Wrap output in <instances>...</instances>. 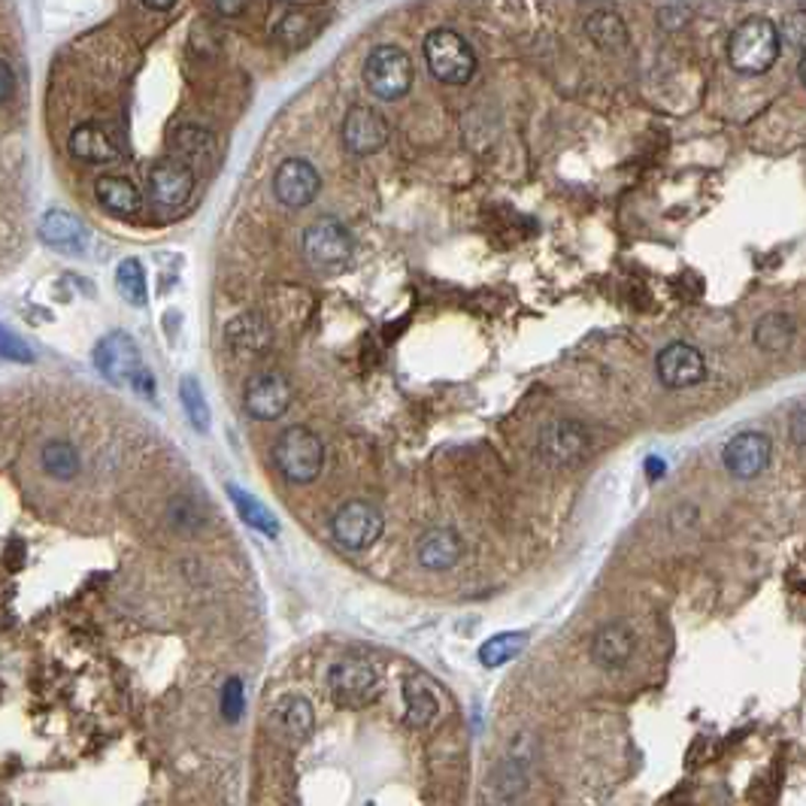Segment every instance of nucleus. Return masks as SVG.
Wrapping results in <instances>:
<instances>
[{"mask_svg": "<svg viewBox=\"0 0 806 806\" xmlns=\"http://www.w3.org/2000/svg\"><path fill=\"white\" fill-rule=\"evenodd\" d=\"M782 34L764 15H752L737 25L728 40V61L737 74L761 76L780 61Z\"/></svg>", "mask_w": 806, "mask_h": 806, "instance_id": "1", "label": "nucleus"}, {"mask_svg": "<svg viewBox=\"0 0 806 806\" xmlns=\"http://www.w3.org/2000/svg\"><path fill=\"white\" fill-rule=\"evenodd\" d=\"M94 367L113 385H131L143 398H155V379H152V373L143 365V355H139L137 343L131 340L127 334H122V331L107 334L94 346Z\"/></svg>", "mask_w": 806, "mask_h": 806, "instance_id": "2", "label": "nucleus"}, {"mask_svg": "<svg viewBox=\"0 0 806 806\" xmlns=\"http://www.w3.org/2000/svg\"><path fill=\"white\" fill-rule=\"evenodd\" d=\"M355 239L340 219H315L303 231V258L315 273H340L352 261Z\"/></svg>", "mask_w": 806, "mask_h": 806, "instance_id": "3", "label": "nucleus"}, {"mask_svg": "<svg viewBox=\"0 0 806 806\" xmlns=\"http://www.w3.org/2000/svg\"><path fill=\"white\" fill-rule=\"evenodd\" d=\"M425 61L434 79L446 86H467L477 74V55L452 27H437L425 37Z\"/></svg>", "mask_w": 806, "mask_h": 806, "instance_id": "4", "label": "nucleus"}, {"mask_svg": "<svg viewBox=\"0 0 806 806\" xmlns=\"http://www.w3.org/2000/svg\"><path fill=\"white\" fill-rule=\"evenodd\" d=\"M273 461H277L279 473L294 482V485H306L322 473L325 464V446L315 437L310 428H289L279 434L277 446H273Z\"/></svg>", "mask_w": 806, "mask_h": 806, "instance_id": "5", "label": "nucleus"}, {"mask_svg": "<svg viewBox=\"0 0 806 806\" xmlns=\"http://www.w3.org/2000/svg\"><path fill=\"white\" fill-rule=\"evenodd\" d=\"M413 58L401 49V46H377L367 55L365 61V82L367 89L377 94L379 101H398L406 91L413 89Z\"/></svg>", "mask_w": 806, "mask_h": 806, "instance_id": "6", "label": "nucleus"}, {"mask_svg": "<svg viewBox=\"0 0 806 806\" xmlns=\"http://www.w3.org/2000/svg\"><path fill=\"white\" fill-rule=\"evenodd\" d=\"M537 452L549 467L558 470H570V467H580L589 452H592V434L582 422L573 418H558L552 425H546L540 430V440H537Z\"/></svg>", "mask_w": 806, "mask_h": 806, "instance_id": "7", "label": "nucleus"}, {"mask_svg": "<svg viewBox=\"0 0 806 806\" xmlns=\"http://www.w3.org/2000/svg\"><path fill=\"white\" fill-rule=\"evenodd\" d=\"M382 528H385V518L367 501H346L331 516V537L340 542L343 549H370L382 537Z\"/></svg>", "mask_w": 806, "mask_h": 806, "instance_id": "8", "label": "nucleus"}, {"mask_svg": "<svg viewBox=\"0 0 806 806\" xmlns=\"http://www.w3.org/2000/svg\"><path fill=\"white\" fill-rule=\"evenodd\" d=\"M328 689L340 706H365L377 694L379 673L365 658H343L328 670Z\"/></svg>", "mask_w": 806, "mask_h": 806, "instance_id": "9", "label": "nucleus"}, {"mask_svg": "<svg viewBox=\"0 0 806 806\" xmlns=\"http://www.w3.org/2000/svg\"><path fill=\"white\" fill-rule=\"evenodd\" d=\"M291 382L279 370H265L258 377L249 379L243 403H246V413L258 422H273V418L286 416V410L291 406Z\"/></svg>", "mask_w": 806, "mask_h": 806, "instance_id": "10", "label": "nucleus"}, {"mask_svg": "<svg viewBox=\"0 0 806 806\" xmlns=\"http://www.w3.org/2000/svg\"><path fill=\"white\" fill-rule=\"evenodd\" d=\"M322 189V177L306 158H286L279 165L277 177H273V191H277V201L289 210H301L318 198Z\"/></svg>", "mask_w": 806, "mask_h": 806, "instance_id": "11", "label": "nucleus"}, {"mask_svg": "<svg viewBox=\"0 0 806 806\" xmlns=\"http://www.w3.org/2000/svg\"><path fill=\"white\" fill-rule=\"evenodd\" d=\"M770 455H773V443L768 434L761 430H743L728 440L721 461L728 467V473L737 479H755L761 477L770 464Z\"/></svg>", "mask_w": 806, "mask_h": 806, "instance_id": "12", "label": "nucleus"}, {"mask_svg": "<svg viewBox=\"0 0 806 806\" xmlns=\"http://www.w3.org/2000/svg\"><path fill=\"white\" fill-rule=\"evenodd\" d=\"M194 191V170L182 165L179 158H165L152 167L149 173V198L161 210H179L186 206Z\"/></svg>", "mask_w": 806, "mask_h": 806, "instance_id": "13", "label": "nucleus"}, {"mask_svg": "<svg viewBox=\"0 0 806 806\" xmlns=\"http://www.w3.org/2000/svg\"><path fill=\"white\" fill-rule=\"evenodd\" d=\"M385 143H389V125L373 107L358 103L346 113V122H343V146H346V152H352L358 158H367V155L382 149Z\"/></svg>", "mask_w": 806, "mask_h": 806, "instance_id": "14", "label": "nucleus"}, {"mask_svg": "<svg viewBox=\"0 0 806 806\" xmlns=\"http://www.w3.org/2000/svg\"><path fill=\"white\" fill-rule=\"evenodd\" d=\"M658 379L668 389H692L697 382H704L706 361L704 355L697 352L689 343H670L658 352Z\"/></svg>", "mask_w": 806, "mask_h": 806, "instance_id": "15", "label": "nucleus"}, {"mask_svg": "<svg viewBox=\"0 0 806 806\" xmlns=\"http://www.w3.org/2000/svg\"><path fill=\"white\" fill-rule=\"evenodd\" d=\"M37 234L49 249H58L64 255H79L89 246V231H86V225L76 215L67 213V210H46L43 219H40Z\"/></svg>", "mask_w": 806, "mask_h": 806, "instance_id": "16", "label": "nucleus"}, {"mask_svg": "<svg viewBox=\"0 0 806 806\" xmlns=\"http://www.w3.org/2000/svg\"><path fill=\"white\" fill-rule=\"evenodd\" d=\"M325 13H318L315 7H289L286 13L277 19L273 37L286 46V49H306L322 31H325Z\"/></svg>", "mask_w": 806, "mask_h": 806, "instance_id": "17", "label": "nucleus"}, {"mask_svg": "<svg viewBox=\"0 0 806 806\" xmlns=\"http://www.w3.org/2000/svg\"><path fill=\"white\" fill-rule=\"evenodd\" d=\"M418 564L428 570H449L458 564V558L464 555V542L449 528L425 530L416 542Z\"/></svg>", "mask_w": 806, "mask_h": 806, "instance_id": "18", "label": "nucleus"}, {"mask_svg": "<svg viewBox=\"0 0 806 806\" xmlns=\"http://www.w3.org/2000/svg\"><path fill=\"white\" fill-rule=\"evenodd\" d=\"M634 649H637V637L628 625H606L594 634L592 658L604 670H616L628 664Z\"/></svg>", "mask_w": 806, "mask_h": 806, "instance_id": "19", "label": "nucleus"}, {"mask_svg": "<svg viewBox=\"0 0 806 806\" xmlns=\"http://www.w3.org/2000/svg\"><path fill=\"white\" fill-rule=\"evenodd\" d=\"M70 155L86 161V165H110L119 158V146L101 125L86 122V125L74 127V134H70Z\"/></svg>", "mask_w": 806, "mask_h": 806, "instance_id": "20", "label": "nucleus"}, {"mask_svg": "<svg viewBox=\"0 0 806 806\" xmlns=\"http://www.w3.org/2000/svg\"><path fill=\"white\" fill-rule=\"evenodd\" d=\"M227 346L237 355H261L270 346V328L258 313H243L231 318L225 328Z\"/></svg>", "mask_w": 806, "mask_h": 806, "instance_id": "21", "label": "nucleus"}, {"mask_svg": "<svg viewBox=\"0 0 806 806\" xmlns=\"http://www.w3.org/2000/svg\"><path fill=\"white\" fill-rule=\"evenodd\" d=\"M94 198L107 213L119 215V219H131L143 210V194L131 179L101 177L94 182Z\"/></svg>", "mask_w": 806, "mask_h": 806, "instance_id": "22", "label": "nucleus"}, {"mask_svg": "<svg viewBox=\"0 0 806 806\" xmlns=\"http://www.w3.org/2000/svg\"><path fill=\"white\" fill-rule=\"evenodd\" d=\"M227 497H231V504H234V510H237V516L249 525L253 530H258V534H265V537H279V522L277 516L267 510L258 497H253L249 492H243L239 485H227Z\"/></svg>", "mask_w": 806, "mask_h": 806, "instance_id": "23", "label": "nucleus"}, {"mask_svg": "<svg viewBox=\"0 0 806 806\" xmlns=\"http://www.w3.org/2000/svg\"><path fill=\"white\" fill-rule=\"evenodd\" d=\"M585 31H589L594 46L604 52H616L628 43V27H625L616 10H594L585 19Z\"/></svg>", "mask_w": 806, "mask_h": 806, "instance_id": "24", "label": "nucleus"}, {"mask_svg": "<svg viewBox=\"0 0 806 806\" xmlns=\"http://www.w3.org/2000/svg\"><path fill=\"white\" fill-rule=\"evenodd\" d=\"M794 322L792 315L785 313H768L755 325V346L761 352L780 355L794 343Z\"/></svg>", "mask_w": 806, "mask_h": 806, "instance_id": "25", "label": "nucleus"}, {"mask_svg": "<svg viewBox=\"0 0 806 806\" xmlns=\"http://www.w3.org/2000/svg\"><path fill=\"white\" fill-rule=\"evenodd\" d=\"M403 701H406V725H413V728L430 725V718L437 716V706H440L428 689V682L416 680V676L403 682Z\"/></svg>", "mask_w": 806, "mask_h": 806, "instance_id": "26", "label": "nucleus"}, {"mask_svg": "<svg viewBox=\"0 0 806 806\" xmlns=\"http://www.w3.org/2000/svg\"><path fill=\"white\" fill-rule=\"evenodd\" d=\"M528 646V634H518V630H504V634H494L492 640H485L479 646V661L485 668H504L518 652Z\"/></svg>", "mask_w": 806, "mask_h": 806, "instance_id": "27", "label": "nucleus"}, {"mask_svg": "<svg viewBox=\"0 0 806 806\" xmlns=\"http://www.w3.org/2000/svg\"><path fill=\"white\" fill-rule=\"evenodd\" d=\"M173 146H177V152L182 155V158H179L182 165H189V161H210V158L215 155L213 134H210V131H203V127H194V125L179 127L177 137H173Z\"/></svg>", "mask_w": 806, "mask_h": 806, "instance_id": "28", "label": "nucleus"}, {"mask_svg": "<svg viewBox=\"0 0 806 806\" xmlns=\"http://www.w3.org/2000/svg\"><path fill=\"white\" fill-rule=\"evenodd\" d=\"M115 289L131 306H146L149 291H146V273H143V265L137 258H125L115 267Z\"/></svg>", "mask_w": 806, "mask_h": 806, "instance_id": "29", "label": "nucleus"}, {"mask_svg": "<svg viewBox=\"0 0 806 806\" xmlns=\"http://www.w3.org/2000/svg\"><path fill=\"white\" fill-rule=\"evenodd\" d=\"M43 470L55 479H74L79 473V452L67 440H49L43 446Z\"/></svg>", "mask_w": 806, "mask_h": 806, "instance_id": "30", "label": "nucleus"}, {"mask_svg": "<svg viewBox=\"0 0 806 806\" xmlns=\"http://www.w3.org/2000/svg\"><path fill=\"white\" fill-rule=\"evenodd\" d=\"M279 718H282L286 731L294 734V737H306L313 731V706L301 694H289V697L279 701Z\"/></svg>", "mask_w": 806, "mask_h": 806, "instance_id": "31", "label": "nucleus"}, {"mask_svg": "<svg viewBox=\"0 0 806 806\" xmlns=\"http://www.w3.org/2000/svg\"><path fill=\"white\" fill-rule=\"evenodd\" d=\"M179 401L186 406V416L194 425V430L206 434L210 430V406H206V398H203V389L198 385V379L186 377L182 385H179Z\"/></svg>", "mask_w": 806, "mask_h": 806, "instance_id": "32", "label": "nucleus"}, {"mask_svg": "<svg viewBox=\"0 0 806 806\" xmlns=\"http://www.w3.org/2000/svg\"><path fill=\"white\" fill-rule=\"evenodd\" d=\"M0 361H15V365L34 361V349L22 337H15L7 325H0Z\"/></svg>", "mask_w": 806, "mask_h": 806, "instance_id": "33", "label": "nucleus"}, {"mask_svg": "<svg viewBox=\"0 0 806 806\" xmlns=\"http://www.w3.org/2000/svg\"><path fill=\"white\" fill-rule=\"evenodd\" d=\"M243 706H246V694H243V682L237 676H231L222 689V716L234 725L243 718Z\"/></svg>", "mask_w": 806, "mask_h": 806, "instance_id": "34", "label": "nucleus"}, {"mask_svg": "<svg viewBox=\"0 0 806 806\" xmlns=\"http://www.w3.org/2000/svg\"><path fill=\"white\" fill-rule=\"evenodd\" d=\"M692 22V7H682V3H668L658 10V25L668 27V31H680Z\"/></svg>", "mask_w": 806, "mask_h": 806, "instance_id": "35", "label": "nucleus"}, {"mask_svg": "<svg viewBox=\"0 0 806 806\" xmlns=\"http://www.w3.org/2000/svg\"><path fill=\"white\" fill-rule=\"evenodd\" d=\"M15 91V74L7 61H0V103H7Z\"/></svg>", "mask_w": 806, "mask_h": 806, "instance_id": "36", "label": "nucleus"}, {"mask_svg": "<svg viewBox=\"0 0 806 806\" xmlns=\"http://www.w3.org/2000/svg\"><path fill=\"white\" fill-rule=\"evenodd\" d=\"M213 10L219 15H239L249 10V3H213Z\"/></svg>", "mask_w": 806, "mask_h": 806, "instance_id": "37", "label": "nucleus"}, {"mask_svg": "<svg viewBox=\"0 0 806 806\" xmlns=\"http://www.w3.org/2000/svg\"><path fill=\"white\" fill-rule=\"evenodd\" d=\"M792 425H794V443L804 449V410H797V413H794Z\"/></svg>", "mask_w": 806, "mask_h": 806, "instance_id": "38", "label": "nucleus"}, {"mask_svg": "<svg viewBox=\"0 0 806 806\" xmlns=\"http://www.w3.org/2000/svg\"><path fill=\"white\" fill-rule=\"evenodd\" d=\"M664 470H668V467H664V461H658L656 455H652V458H649V461H646V473H649V477H652V479L661 477V473H664Z\"/></svg>", "mask_w": 806, "mask_h": 806, "instance_id": "39", "label": "nucleus"}, {"mask_svg": "<svg viewBox=\"0 0 806 806\" xmlns=\"http://www.w3.org/2000/svg\"><path fill=\"white\" fill-rule=\"evenodd\" d=\"M143 10H149V13H170V10H177V3H143Z\"/></svg>", "mask_w": 806, "mask_h": 806, "instance_id": "40", "label": "nucleus"}]
</instances>
